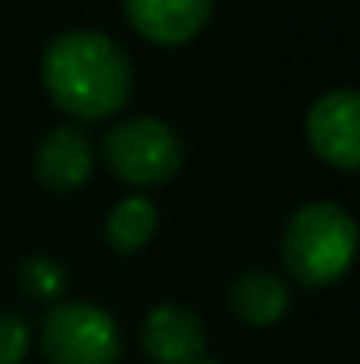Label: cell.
<instances>
[{
	"label": "cell",
	"mask_w": 360,
	"mask_h": 364,
	"mask_svg": "<svg viewBox=\"0 0 360 364\" xmlns=\"http://www.w3.org/2000/svg\"><path fill=\"white\" fill-rule=\"evenodd\" d=\"M212 4L216 0H124V14L148 43L180 46L205 28Z\"/></svg>",
	"instance_id": "52a82bcc"
},
{
	"label": "cell",
	"mask_w": 360,
	"mask_h": 364,
	"mask_svg": "<svg viewBox=\"0 0 360 364\" xmlns=\"http://www.w3.org/2000/svg\"><path fill=\"white\" fill-rule=\"evenodd\" d=\"M307 141L311 149L339 166L354 170L360 163V96L357 89H329L307 110Z\"/></svg>",
	"instance_id": "5b68a950"
},
{
	"label": "cell",
	"mask_w": 360,
	"mask_h": 364,
	"mask_svg": "<svg viewBox=\"0 0 360 364\" xmlns=\"http://www.w3.org/2000/svg\"><path fill=\"white\" fill-rule=\"evenodd\" d=\"M202 364H216V361H209V358H205V361H202Z\"/></svg>",
	"instance_id": "4fadbf2b"
},
{
	"label": "cell",
	"mask_w": 360,
	"mask_h": 364,
	"mask_svg": "<svg viewBox=\"0 0 360 364\" xmlns=\"http://www.w3.org/2000/svg\"><path fill=\"white\" fill-rule=\"evenodd\" d=\"M357 251V223L339 202L300 205L283 230V262L304 287L336 283Z\"/></svg>",
	"instance_id": "7a4b0ae2"
},
{
	"label": "cell",
	"mask_w": 360,
	"mask_h": 364,
	"mask_svg": "<svg viewBox=\"0 0 360 364\" xmlns=\"http://www.w3.org/2000/svg\"><path fill=\"white\" fill-rule=\"evenodd\" d=\"M28 354V326L14 311H0V364H21Z\"/></svg>",
	"instance_id": "7c38bea8"
},
{
	"label": "cell",
	"mask_w": 360,
	"mask_h": 364,
	"mask_svg": "<svg viewBox=\"0 0 360 364\" xmlns=\"http://www.w3.org/2000/svg\"><path fill=\"white\" fill-rule=\"evenodd\" d=\"M43 85L50 100L71 117H107L117 114L131 96V60L110 36L96 28L60 32L43 50Z\"/></svg>",
	"instance_id": "6da1fadb"
},
{
	"label": "cell",
	"mask_w": 360,
	"mask_h": 364,
	"mask_svg": "<svg viewBox=\"0 0 360 364\" xmlns=\"http://www.w3.org/2000/svg\"><path fill=\"white\" fill-rule=\"evenodd\" d=\"M18 279L39 301H57L67 290V269L53 255H28L18 269Z\"/></svg>",
	"instance_id": "8fae6325"
},
{
	"label": "cell",
	"mask_w": 360,
	"mask_h": 364,
	"mask_svg": "<svg viewBox=\"0 0 360 364\" xmlns=\"http://www.w3.org/2000/svg\"><path fill=\"white\" fill-rule=\"evenodd\" d=\"M156 223H159L156 205L145 195H127L107 216V241L114 244L120 255H131V251L148 244V237L156 234Z\"/></svg>",
	"instance_id": "30bf717a"
},
{
	"label": "cell",
	"mask_w": 360,
	"mask_h": 364,
	"mask_svg": "<svg viewBox=\"0 0 360 364\" xmlns=\"http://www.w3.org/2000/svg\"><path fill=\"white\" fill-rule=\"evenodd\" d=\"M141 347L156 364H202L205 326L184 304H156L141 322Z\"/></svg>",
	"instance_id": "8992f818"
},
{
	"label": "cell",
	"mask_w": 360,
	"mask_h": 364,
	"mask_svg": "<svg viewBox=\"0 0 360 364\" xmlns=\"http://www.w3.org/2000/svg\"><path fill=\"white\" fill-rule=\"evenodd\" d=\"M103 152L120 181L141 184V188L166 184L184 163V145H180L177 131L159 117L117 121L107 131Z\"/></svg>",
	"instance_id": "277c9868"
},
{
	"label": "cell",
	"mask_w": 360,
	"mask_h": 364,
	"mask_svg": "<svg viewBox=\"0 0 360 364\" xmlns=\"http://www.w3.org/2000/svg\"><path fill=\"white\" fill-rule=\"evenodd\" d=\"M230 308L244 326H254V329H265L272 322H279L290 308V287L272 276V272H244L234 279L230 287Z\"/></svg>",
	"instance_id": "9c48e42d"
},
{
	"label": "cell",
	"mask_w": 360,
	"mask_h": 364,
	"mask_svg": "<svg viewBox=\"0 0 360 364\" xmlns=\"http://www.w3.org/2000/svg\"><path fill=\"white\" fill-rule=\"evenodd\" d=\"M92 173V138L78 124L53 127L36 149V177L50 191H75Z\"/></svg>",
	"instance_id": "ba28073f"
},
{
	"label": "cell",
	"mask_w": 360,
	"mask_h": 364,
	"mask_svg": "<svg viewBox=\"0 0 360 364\" xmlns=\"http://www.w3.org/2000/svg\"><path fill=\"white\" fill-rule=\"evenodd\" d=\"M39 347L50 364H117L124 336L107 308L92 301H64L46 311Z\"/></svg>",
	"instance_id": "3957f363"
}]
</instances>
